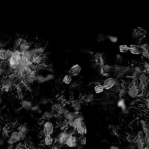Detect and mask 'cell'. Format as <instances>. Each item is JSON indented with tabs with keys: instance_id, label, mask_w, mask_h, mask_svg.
<instances>
[{
	"instance_id": "obj_47",
	"label": "cell",
	"mask_w": 149,
	"mask_h": 149,
	"mask_svg": "<svg viewBox=\"0 0 149 149\" xmlns=\"http://www.w3.org/2000/svg\"><path fill=\"white\" fill-rule=\"evenodd\" d=\"M36 113H37L38 114H41L42 113V110L41 109V108H40V109H38L37 111H36Z\"/></svg>"
},
{
	"instance_id": "obj_36",
	"label": "cell",
	"mask_w": 149,
	"mask_h": 149,
	"mask_svg": "<svg viewBox=\"0 0 149 149\" xmlns=\"http://www.w3.org/2000/svg\"><path fill=\"white\" fill-rule=\"evenodd\" d=\"M123 60V56L120 54H117L115 56V62L117 64H121Z\"/></svg>"
},
{
	"instance_id": "obj_29",
	"label": "cell",
	"mask_w": 149,
	"mask_h": 149,
	"mask_svg": "<svg viewBox=\"0 0 149 149\" xmlns=\"http://www.w3.org/2000/svg\"><path fill=\"white\" fill-rule=\"evenodd\" d=\"M35 82L41 84V83H44L46 82L45 80V77L42 74H40L37 73L35 77Z\"/></svg>"
},
{
	"instance_id": "obj_5",
	"label": "cell",
	"mask_w": 149,
	"mask_h": 149,
	"mask_svg": "<svg viewBox=\"0 0 149 149\" xmlns=\"http://www.w3.org/2000/svg\"><path fill=\"white\" fill-rule=\"evenodd\" d=\"M55 126L54 123L50 121H44L42 125V134L43 136H52L54 134Z\"/></svg>"
},
{
	"instance_id": "obj_21",
	"label": "cell",
	"mask_w": 149,
	"mask_h": 149,
	"mask_svg": "<svg viewBox=\"0 0 149 149\" xmlns=\"http://www.w3.org/2000/svg\"><path fill=\"white\" fill-rule=\"evenodd\" d=\"M71 107L74 111H79L81 108V103L79 99H73L70 102Z\"/></svg>"
},
{
	"instance_id": "obj_25",
	"label": "cell",
	"mask_w": 149,
	"mask_h": 149,
	"mask_svg": "<svg viewBox=\"0 0 149 149\" xmlns=\"http://www.w3.org/2000/svg\"><path fill=\"white\" fill-rule=\"evenodd\" d=\"M140 124H141V126L142 128V132H143L145 137H148V133H149V130H148V125L146 122L144 121V120H140Z\"/></svg>"
},
{
	"instance_id": "obj_34",
	"label": "cell",
	"mask_w": 149,
	"mask_h": 149,
	"mask_svg": "<svg viewBox=\"0 0 149 149\" xmlns=\"http://www.w3.org/2000/svg\"><path fill=\"white\" fill-rule=\"evenodd\" d=\"M107 39H108L110 42L114 44L117 43V42L119 41V38H118L117 36L114 35H107Z\"/></svg>"
},
{
	"instance_id": "obj_11",
	"label": "cell",
	"mask_w": 149,
	"mask_h": 149,
	"mask_svg": "<svg viewBox=\"0 0 149 149\" xmlns=\"http://www.w3.org/2000/svg\"><path fill=\"white\" fill-rule=\"evenodd\" d=\"M81 72V66L79 64H75L70 67L68 70V74L72 77H76Z\"/></svg>"
},
{
	"instance_id": "obj_7",
	"label": "cell",
	"mask_w": 149,
	"mask_h": 149,
	"mask_svg": "<svg viewBox=\"0 0 149 149\" xmlns=\"http://www.w3.org/2000/svg\"><path fill=\"white\" fill-rule=\"evenodd\" d=\"M117 79L114 77H107L103 81V86L105 89V90H111L113 89L116 84Z\"/></svg>"
},
{
	"instance_id": "obj_33",
	"label": "cell",
	"mask_w": 149,
	"mask_h": 149,
	"mask_svg": "<svg viewBox=\"0 0 149 149\" xmlns=\"http://www.w3.org/2000/svg\"><path fill=\"white\" fill-rule=\"evenodd\" d=\"M142 72L144 73H145L146 74H148V72H149V64L148 62H146V61H144L143 62V64H142Z\"/></svg>"
},
{
	"instance_id": "obj_23",
	"label": "cell",
	"mask_w": 149,
	"mask_h": 149,
	"mask_svg": "<svg viewBox=\"0 0 149 149\" xmlns=\"http://www.w3.org/2000/svg\"><path fill=\"white\" fill-rule=\"evenodd\" d=\"M32 105L33 104H32V101L27 99H22L21 102V108H23V109L26 110V111H30V109H31Z\"/></svg>"
},
{
	"instance_id": "obj_17",
	"label": "cell",
	"mask_w": 149,
	"mask_h": 149,
	"mask_svg": "<svg viewBox=\"0 0 149 149\" xmlns=\"http://www.w3.org/2000/svg\"><path fill=\"white\" fill-rule=\"evenodd\" d=\"M94 97V95L92 93H85V94H83L82 95V97H81L79 100H80L81 103L87 104L93 101Z\"/></svg>"
},
{
	"instance_id": "obj_48",
	"label": "cell",
	"mask_w": 149,
	"mask_h": 149,
	"mask_svg": "<svg viewBox=\"0 0 149 149\" xmlns=\"http://www.w3.org/2000/svg\"><path fill=\"white\" fill-rule=\"evenodd\" d=\"M34 149H42V148H34Z\"/></svg>"
},
{
	"instance_id": "obj_2",
	"label": "cell",
	"mask_w": 149,
	"mask_h": 149,
	"mask_svg": "<svg viewBox=\"0 0 149 149\" xmlns=\"http://www.w3.org/2000/svg\"><path fill=\"white\" fill-rule=\"evenodd\" d=\"M126 93L130 98H136L140 95L139 87H138V78L132 79L126 88Z\"/></svg>"
},
{
	"instance_id": "obj_10",
	"label": "cell",
	"mask_w": 149,
	"mask_h": 149,
	"mask_svg": "<svg viewBox=\"0 0 149 149\" xmlns=\"http://www.w3.org/2000/svg\"><path fill=\"white\" fill-rule=\"evenodd\" d=\"M99 69V73L101 75L105 77H109L112 74H113V66H110L108 64H104L103 66L100 67Z\"/></svg>"
},
{
	"instance_id": "obj_24",
	"label": "cell",
	"mask_w": 149,
	"mask_h": 149,
	"mask_svg": "<svg viewBox=\"0 0 149 149\" xmlns=\"http://www.w3.org/2000/svg\"><path fill=\"white\" fill-rule=\"evenodd\" d=\"M43 144L46 146H52L54 144V138L52 136H44L43 138Z\"/></svg>"
},
{
	"instance_id": "obj_19",
	"label": "cell",
	"mask_w": 149,
	"mask_h": 149,
	"mask_svg": "<svg viewBox=\"0 0 149 149\" xmlns=\"http://www.w3.org/2000/svg\"><path fill=\"white\" fill-rule=\"evenodd\" d=\"M117 107L120 108L123 113H126L127 112V106H126L125 99L123 97H120L119 99L117 102Z\"/></svg>"
},
{
	"instance_id": "obj_38",
	"label": "cell",
	"mask_w": 149,
	"mask_h": 149,
	"mask_svg": "<svg viewBox=\"0 0 149 149\" xmlns=\"http://www.w3.org/2000/svg\"><path fill=\"white\" fill-rule=\"evenodd\" d=\"M40 105L38 104H34V105H32L31 107V109H30V111H33V112H36L38 109H40Z\"/></svg>"
},
{
	"instance_id": "obj_30",
	"label": "cell",
	"mask_w": 149,
	"mask_h": 149,
	"mask_svg": "<svg viewBox=\"0 0 149 149\" xmlns=\"http://www.w3.org/2000/svg\"><path fill=\"white\" fill-rule=\"evenodd\" d=\"M119 51L121 54H124V53L128 52V45L126 44H120L119 46Z\"/></svg>"
},
{
	"instance_id": "obj_35",
	"label": "cell",
	"mask_w": 149,
	"mask_h": 149,
	"mask_svg": "<svg viewBox=\"0 0 149 149\" xmlns=\"http://www.w3.org/2000/svg\"><path fill=\"white\" fill-rule=\"evenodd\" d=\"M44 77H45L46 82V81H50L54 80V79H55V75L54 74H52V73H48V74H46Z\"/></svg>"
},
{
	"instance_id": "obj_27",
	"label": "cell",
	"mask_w": 149,
	"mask_h": 149,
	"mask_svg": "<svg viewBox=\"0 0 149 149\" xmlns=\"http://www.w3.org/2000/svg\"><path fill=\"white\" fill-rule=\"evenodd\" d=\"M62 82L65 85H70L72 82V77L70 74H65L62 78Z\"/></svg>"
},
{
	"instance_id": "obj_18",
	"label": "cell",
	"mask_w": 149,
	"mask_h": 149,
	"mask_svg": "<svg viewBox=\"0 0 149 149\" xmlns=\"http://www.w3.org/2000/svg\"><path fill=\"white\" fill-rule=\"evenodd\" d=\"M140 49H141V56L146 59H149V46L147 43H143L140 44Z\"/></svg>"
},
{
	"instance_id": "obj_44",
	"label": "cell",
	"mask_w": 149,
	"mask_h": 149,
	"mask_svg": "<svg viewBox=\"0 0 149 149\" xmlns=\"http://www.w3.org/2000/svg\"><path fill=\"white\" fill-rule=\"evenodd\" d=\"M109 149H120L119 147H118V146H115V145H112L110 146V148Z\"/></svg>"
},
{
	"instance_id": "obj_14",
	"label": "cell",
	"mask_w": 149,
	"mask_h": 149,
	"mask_svg": "<svg viewBox=\"0 0 149 149\" xmlns=\"http://www.w3.org/2000/svg\"><path fill=\"white\" fill-rule=\"evenodd\" d=\"M31 46H32V44L30 43V42L27 41V40L25 39V38H23V40H22L21 43L20 44V45L19 46V47H18L17 49L20 51V52L23 53L26 52V51H28V50H30V48H31Z\"/></svg>"
},
{
	"instance_id": "obj_12",
	"label": "cell",
	"mask_w": 149,
	"mask_h": 149,
	"mask_svg": "<svg viewBox=\"0 0 149 149\" xmlns=\"http://www.w3.org/2000/svg\"><path fill=\"white\" fill-rule=\"evenodd\" d=\"M31 53L32 58L36 56H40L44 54L45 52V48L43 46H36L34 48H32L29 50Z\"/></svg>"
},
{
	"instance_id": "obj_9",
	"label": "cell",
	"mask_w": 149,
	"mask_h": 149,
	"mask_svg": "<svg viewBox=\"0 0 149 149\" xmlns=\"http://www.w3.org/2000/svg\"><path fill=\"white\" fill-rule=\"evenodd\" d=\"M13 54V50L9 48H0V60L3 62H7L11 58Z\"/></svg>"
},
{
	"instance_id": "obj_41",
	"label": "cell",
	"mask_w": 149,
	"mask_h": 149,
	"mask_svg": "<svg viewBox=\"0 0 149 149\" xmlns=\"http://www.w3.org/2000/svg\"><path fill=\"white\" fill-rule=\"evenodd\" d=\"M136 147V145L134 144V143H132V142H130V144H129V146H128V148L129 149H135Z\"/></svg>"
},
{
	"instance_id": "obj_15",
	"label": "cell",
	"mask_w": 149,
	"mask_h": 149,
	"mask_svg": "<svg viewBox=\"0 0 149 149\" xmlns=\"http://www.w3.org/2000/svg\"><path fill=\"white\" fill-rule=\"evenodd\" d=\"M94 61L95 66L99 68L100 67L103 66L104 64H105V60H104V57L103 54L101 53H97L96 54H95L94 56Z\"/></svg>"
},
{
	"instance_id": "obj_20",
	"label": "cell",
	"mask_w": 149,
	"mask_h": 149,
	"mask_svg": "<svg viewBox=\"0 0 149 149\" xmlns=\"http://www.w3.org/2000/svg\"><path fill=\"white\" fill-rule=\"evenodd\" d=\"M17 130L20 134H21L22 137H23V138L24 139V138L26 137V134H28V128L27 126L25 125V124H21V125L17 126Z\"/></svg>"
},
{
	"instance_id": "obj_1",
	"label": "cell",
	"mask_w": 149,
	"mask_h": 149,
	"mask_svg": "<svg viewBox=\"0 0 149 149\" xmlns=\"http://www.w3.org/2000/svg\"><path fill=\"white\" fill-rule=\"evenodd\" d=\"M74 130H62L60 131L59 133L57 134V136L54 138V144H57V145L60 146L61 148L63 146H65L66 142L67 139H68L69 136L71 134L74 133Z\"/></svg>"
},
{
	"instance_id": "obj_22",
	"label": "cell",
	"mask_w": 149,
	"mask_h": 149,
	"mask_svg": "<svg viewBox=\"0 0 149 149\" xmlns=\"http://www.w3.org/2000/svg\"><path fill=\"white\" fill-rule=\"evenodd\" d=\"M83 121H83V116L82 115L79 116V117L75 118L74 121H73L72 123L70 124V128H72L73 130H75V128H76L77 126H78L81 123H82Z\"/></svg>"
},
{
	"instance_id": "obj_16",
	"label": "cell",
	"mask_w": 149,
	"mask_h": 149,
	"mask_svg": "<svg viewBox=\"0 0 149 149\" xmlns=\"http://www.w3.org/2000/svg\"><path fill=\"white\" fill-rule=\"evenodd\" d=\"M128 52L133 55H140L141 53L140 45L138 44H131L128 46Z\"/></svg>"
},
{
	"instance_id": "obj_32",
	"label": "cell",
	"mask_w": 149,
	"mask_h": 149,
	"mask_svg": "<svg viewBox=\"0 0 149 149\" xmlns=\"http://www.w3.org/2000/svg\"><path fill=\"white\" fill-rule=\"evenodd\" d=\"M87 144V138L85 136H79L78 137V144L81 146H85Z\"/></svg>"
},
{
	"instance_id": "obj_46",
	"label": "cell",
	"mask_w": 149,
	"mask_h": 149,
	"mask_svg": "<svg viewBox=\"0 0 149 149\" xmlns=\"http://www.w3.org/2000/svg\"><path fill=\"white\" fill-rule=\"evenodd\" d=\"M148 101H149V100H148V98H146V100H145V103H146V108H148Z\"/></svg>"
},
{
	"instance_id": "obj_31",
	"label": "cell",
	"mask_w": 149,
	"mask_h": 149,
	"mask_svg": "<svg viewBox=\"0 0 149 149\" xmlns=\"http://www.w3.org/2000/svg\"><path fill=\"white\" fill-rule=\"evenodd\" d=\"M107 39V35L105 34L103 32L101 33H99L97 34V37H96V40L97 42H102Z\"/></svg>"
},
{
	"instance_id": "obj_8",
	"label": "cell",
	"mask_w": 149,
	"mask_h": 149,
	"mask_svg": "<svg viewBox=\"0 0 149 149\" xmlns=\"http://www.w3.org/2000/svg\"><path fill=\"white\" fill-rule=\"evenodd\" d=\"M75 132L71 134L67 139L65 145L69 148H76L78 145V137L75 135Z\"/></svg>"
},
{
	"instance_id": "obj_4",
	"label": "cell",
	"mask_w": 149,
	"mask_h": 149,
	"mask_svg": "<svg viewBox=\"0 0 149 149\" xmlns=\"http://www.w3.org/2000/svg\"><path fill=\"white\" fill-rule=\"evenodd\" d=\"M23 139V138L21 135V134L17 130H15L10 132L9 135H8V139L7 142L8 144H15Z\"/></svg>"
},
{
	"instance_id": "obj_39",
	"label": "cell",
	"mask_w": 149,
	"mask_h": 149,
	"mask_svg": "<svg viewBox=\"0 0 149 149\" xmlns=\"http://www.w3.org/2000/svg\"><path fill=\"white\" fill-rule=\"evenodd\" d=\"M49 101H50V100L48 98L43 97V98H42L41 100L40 101V103L42 104V105H47L48 103H49Z\"/></svg>"
},
{
	"instance_id": "obj_40",
	"label": "cell",
	"mask_w": 149,
	"mask_h": 149,
	"mask_svg": "<svg viewBox=\"0 0 149 149\" xmlns=\"http://www.w3.org/2000/svg\"><path fill=\"white\" fill-rule=\"evenodd\" d=\"M110 130H111V132L113 134H115V135H117V136L118 135V129L116 126H111V128H110Z\"/></svg>"
},
{
	"instance_id": "obj_37",
	"label": "cell",
	"mask_w": 149,
	"mask_h": 149,
	"mask_svg": "<svg viewBox=\"0 0 149 149\" xmlns=\"http://www.w3.org/2000/svg\"><path fill=\"white\" fill-rule=\"evenodd\" d=\"M7 67L5 66H0V78L5 75V74L7 72Z\"/></svg>"
},
{
	"instance_id": "obj_6",
	"label": "cell",
	"mask_w": 149,
	"mask_h": 149,
	"mask_svg": "<svg viewBox=\"0 0 149 149\" xmlns=\"http://www.w3.org/2000/svg\"><path fill=\"white\" fill-rule=\"evenodd\" d=\"M146 36V31L143 28L137 26L132 31V36L138 40H142Z\"/></svg>"
},
{
	"instance_id": "obj_42",
	"label": "cell",
	"mask_w": 149,
	"mask_h": 149,
	"mask_svg": "<svg viewBox=\"0 0 149 149\" xmlns=\"http://www.w3.org/2000/svg\"><path fill=\"white\" fill-rule=\"evenodd\" d=\"M15 148V145L14 144H7L6 149H14Z\"/></svg>"
},
{
	"instance_id": "obj_45",
	"label": "cell",
	"mask_w": 149,
	"mask_h": 149,
	"mask_svg": "<svg viewBox=\"0 0 149 149\" xmlns=\"http://www.w3.org/2000/svg\"><path fill=\"white\" fill-rule=\"evenodd\" d=\"M3 96H2V94H1V93L0 92V105H1V104L3 103Z\"/></svg>"
},
{
	"instance_id": "obj_43",
	"label": "cell",
	"mask_w": 149,
	"mask_h": 149,
	"mask_svg": "<svg viewBox=\"0 0 149 149\" xmlns=\"http://www.w3.org/2000/svg\"><path fill=\"white\" fill-rule=\"evenodd\" d=\"M4 144H5V140L3 138H0V146H3Z\"/></svg>"
},
{
	"instance_id": "obj_3",
	"label": "cell",
	"mask_w": 149,
	"mask_h": 149,
	"mask_svg": "<svg viewBox=\"0 0 149 149\" xmlns=\"http://www.w3.org/2000/svg\"><path fill=\"white\" fill-rule=\"evenodd\" d=\"M68 109L62 103H54L51 105L50 112L54 115V117H62V115Z\"/></svg>"
},
{
	"instance_id": "obj_13",
	"label": "cell",
	"mask_w": 149,
	"mask_h": 149,
	"mask_svg": "<svg viewBox=\"0 0 149 149\" xmlns=\"http://www.w3.org/2000/svg\"><path fill=\"white\" fill-rule=\"evenodd\" d=\"M75 133L78 134L79 136H85L87 132V128L86 126V124L84 123V121H83L82 123H81L78 126L75 128L74 130Z\"/></svg>"
},
{
	"instance_id": "obj_26",
	"label": "cell",
	"mask_w": 149,
	"mask_h": 149,
	"mask_svg": "<svg viewBox=\"0 0 149 149\" xmlns=\"http://www.w3.org/2000/svg\"><path fill=\"white\" fill-rule=\"evenodd\" d=\"M93 91L96 94H101V93L104 92L105 89H104L103 85L101 84V83H97L96 85H94Z\"/></svg>"
},
{
	"instance_id": "obj_28",
	"label": "cell",
	"mask_w": 149,
	"mask_h": 149,
	"mask_svg": "<svg viewBox=\"0 0 149 149\" xmlns=\"http://www.w3.org/2000/svg\"><path fill=\"white\" fill-rule=\"evenodd\" d=\"M54 118V115L51 113L50 111H46L42 113V119L44 120V121H50L51 119Z\"/></svg>"
}]
</instances>
